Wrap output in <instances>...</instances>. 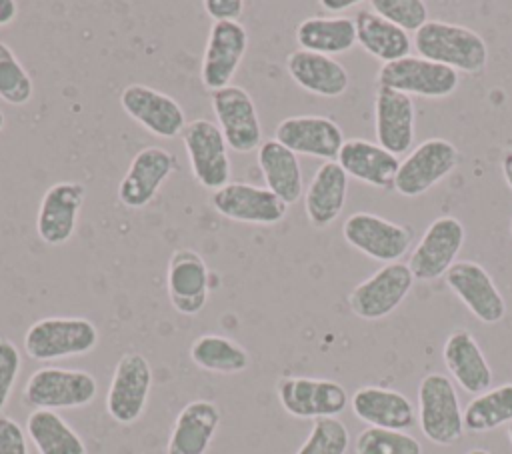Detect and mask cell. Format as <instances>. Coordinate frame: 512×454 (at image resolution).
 <instances>
[{"label": "cell", "instance_id": "836d02e7", "mask_svg": "<svg viewBox=\"0 0 512 454\" xmlns=\"http://www.w3.org/2000/svg\"><path fill=\"white\" fill-rule=\"evenodd\" d=\"M512 422V382L488 388L474 396L464 408V428L470 432H488Z\"/></svg>", "mask_w": 512, "mask_h": 454}, {"label": "cell", "instance_id": "cb8c5ba5", "mask_svg": "<svg viewBox=\"0 0 512 454\" xmlns=\"http://www.w3.org/2000/svg\"><path fill=\"white\" fill-rule=\"evenodd\" d=\"M348 174L336 160L322 162L304 192V212L314 228L330 226L344 210Z\"/></svg>", "mask_w": 512, "mask_h": 454}, {"label": "cell", "instance_id": "d590c367", "mask_svg": "<svg viewBox=\"0 0 512 454\" xmlns=\"http://www.w3.org/2000/svg\"><path fill=\"white\" fill-rule=\"evenodd\" d=\"M356 454H422V444L404 430L364 428L354 440Z\"/></svg>", "mask_w": 512, "mask_h": 454}, {"label": "cell", "instance_id": "2e32d148", "mask_svg": "<svg viewBox=\"0 0 512 454\" xmlns=\"http://www.w3.org/2000/svg\"><path fill=\"white\" fill-rule=\"evenodd\" d=\"M210 202L220 216L244 224H278L288 212V204L274 192L248 182H228L212 192Z\"/></svg>", "mask_w": 512, "mask_h": 454}, {"label": "cell", "instance_id": "60d3db41", "mask_svg": "<svg viewBox=\"0 0 512 454\" xmlns=\"http://www.w3.org/2000/svg\"><path fill=\"white\" fill-rule=\"evenodd\" d=\"M206 14L214 22H238L244 12V0H204Z\"/></svg>", "mask_w": 512, "mask_h": 454}, {"label": "cell", "instance_id": "7c38bea8", "mask_svg": "<svg viewBox=\"0 0 512 454\" xmlns=\"http://www.w3.org/2000/svg\"><path fill=\"white\" fill-rule=\"evenodd\" d=\"M466 240L464 224L454 216H440L424 230L408 258L414 280L430 282L448 272Z\"/></svg>", "mask_w": 512, "mask_h": 454}, {"label": "cell", "instance_id": "8d00e7d4", "mask_svg": "<svg viewBox=\"0 0 512 454\" xmlns=\"http://www.w3.org/2000/svg\"><path fill=\"white\" fill-rule=\"evenodd\" d=\"M350 446V434L338 418H318L296 450V454H346Z\"/></svg>", "mask_w": 512, "mask_h": 454}, {"label": "cell", "instance_id": "d4e9b609", "mask_svg": "<svg viewBox=\"0 0 512 454\" xmlns=\"http://www.w3.org/2000/svg\"><path fill=\"white\" fill-rule=\"evenodd\" d=\"M336 162L348 176L374 188H392L400 168L398 156L364 138L344 140Z\"/></svg>", "mask_w": 512, "mask_h": 454}, {"label": "cell", "instance_id": "7bdbcfd3", "mask_svg": "<svg viewBox=\"0 0 512 454\" xmlns=\"http://www.w3.org/2000/svg\"><path fill=\"white\" fill-rule=\"evenodd\" d=\"M358 6L356 0H320V8L330 12V14H336V12H344L348 8H354Z\"/></svg>", "mask_w": 512, "mask_h": 454}, {"label": "cell", "instance_id": "30bf717a", "mask_svg": "<svg viewBox=\"0 0 512 454\" xmlns=\"http://www.w3.org/2000/svg\"><path fill=\"white\" fill-rule=\"evenodd\" d=\"M152 368L140 352H126L114 366L106 392V412L118 424H134L148 402Z\"/></svg>", "mask_w": 512, "mask_h": 454}, {"label": "cell", "instance_id": "f35d334b", "mask_svg": "<svg viewBox=\"0 0 512 454\" xmlns=\"http://www.w3.org/2000/svg\"><path fill=\"white\" fill-rule=\"evenodd\" d=\"M20 364H22V358H20L18 346L12 340L0 336V412L10 400L12 388L20 372Z\"/></svg>", "mask_w": 512, "mask_h": 454}, {"label": "cell", "instance_id": "277c9868", "mask_svg": "<svg viewBox=\"0 0 512 454\" xmlns=\"http://www.w3.org/2000/svg\"><path fill=\"white\" fill-rule=\"evenodd\" d=\"M418 424L422 434L438 446H450L462 438L464 412L448 376L432 372L420 380Z\"/></svg>", "mask_w": 512, "mask_h": 454}, {"label": "cell", "instance_id": "f546056e", "mask_svg": "<svg viewBox=\"0 0 512 454\" xmlns=\"http://www.w3.org/2000/svg\"><path fill=\"white\" fill-rule=\"evenodd\" d=\"M352 20L356 26V44L382 64L410 56L412 40L408 32L394 26L372 8L358 10Z\"/></svg>", "mask_w": 512, "mask_h": 454}, {"label": "cell", "instance_id": "9a60e30c", "mask_svg": "<svg viewBox=\"0 0 512 454\" xmlns=\"http://www.w3.org/2000/svg\"><path fill=\"white\" fill-rule=\"evenodd\" d=\"M248 50V30L240 22H212L200 64V80L216 92L230 86Z\"/></svg>", "mask_w": 512, "mask_h": 454}, {"label": "cell", "instance_id": "e0dca14e", "mask_svg": "<svg viewBox=\"0 0 512 454\" xmlns=\"http://www.w3.org/2000/svg\"><path fill=\"white\" fill-rule=\"evenodd\" d=\"M178 170V158L160 146L142 148L132 160L118 184V200L122 206L140 210L148 206L162 184Z\"/></svg>", "mask_w": 512, "mask_h": 454}, {"label": "cell", "instance_id": "c3c4849f", "mask_svg": "<svg viewBox=\"0 0 512 454\" xmlns=\"http://www.w3.org/2000/svg\"><path fill=\"white\" fill-rule=\"evenodd\" d=\"M510 232H512V224H510Z\"/></svg>", "mask_w": 512, "mask_h": 454}, {"label": "cell", "instance_id": "7402d4cb", "mask_svg": "<svg viewBox=\"0 0 512 454\" xmlns=\"http://www.w3.org/2000/svg\"><path fill=\"white\" fill-rule=\"evenodd\" d=\"M416 108L408 94L378 86L374 94V130L378 144L390 154H406L414 144Z\"/></svg>", "mask_w": 512, "mask_h": 454}, {"label": "cell", "instance_id": "d6986e66", "mask_svg": "<svg viewBox=\"0 0 512 454\" xmlns=\"http://www.w3.org/2000/svg\"><path fill=\"white\" fill-rule=\"evenodd\" d=\"M84 198L86 188L80 182L62 180L48 186L36 214L38 238L48 246L66 244L76 232Z\"/></svg>", "mask_w": 512, "mask_h": 454}, {"label": "cell", "instance_id": "ee69618b", "mask_svg": "<svg viewBox=\"0 0 512 454\" xmlns=\"http://www.w3.org/2000/svg\"><path fill=\"white\" fill-rule=\"evenodd\" d=\"M500 166H502V176H504L508 188L512 190V150H506V152L502 154Z\"/></svg>", "mask_w": 512, "mask_h": 454}, {"label": "cell", "instance_id": "6da1fadb", "mask_svg": "<svg viewBox=\"0 0 512 454\" xmlns=\"http://www.w3.org/2000/svg\"><path fill=\"white\" fill-rule=\"evenodd\" d=\"M412 42L420 58L444 64L456 72L478 74L488 62L484 38L462 24L428 20L414 34Z\"/></svg>", "mask_w": 512, "mask_h": 454}, {"label": "cell", "instance_id": "44dd1931", "mask_svg": "<svg viewBox=\"0 0 512 454\" xmlns=\"http://www.w3.org/2000/svg\"><path fill=\"white\" fill-rule=\"evenodd\" d=\"M274 138L292 150L296 156L322 158L324 162L336 160L344 144L342 128L328 116L300 114L284 118L276 130Z\"/></svg>", "mask_w": 512, "mask_h": 454}, {"label": "cell", "instance_id": "4316f807", "mask_svg": "<svg viewBox=\"0 0 512 454\" xmlns=\"http://www.w3.org/2000/svg\"><path fill=\"white\" fill-rule=\"evenodd\" d=\"M442 358L452 378L468 394L478 396L490 388L492 368L476 338L468 330L460 328L448 334L442 348Z\"/></svg>", "mask_w": 512, "mask_h": 454}, {"label": "cell", "instance_id": "bcb514c9", "mask_svg": "<svg viewBox=\"0 0 512 454\" xmlns=\"http://www.w3.org/2000/svg\"><path fill=\"white\" fill-rule=\"evenodd\" d=\"M4 124H6V116H4V112L0 110V132H2V128H4Z\"/></svg>", "mask_w": 512, "mask_h": 454}, {"label": "cell", "instance_id": "f1b7e54d", "mask_svg": "<svg viewBox=\"0 0 512 454\" xmlns=\"http://www.w3.org/2000/svg\"><path fill=\"white\" fill-rule=\"evenodd\" d=\"M256 162L270 192H274L288 206L300 200L304 194V180L298 156L292 150H288L276 138H268L256 150Z\"/></svg>", "mask_w": 512, "mask_h": 454}, {"label": "cell", "instance_id": "d6a6232c", "mask_svg": "<svg viewBox=\"0 0 512 454\" xmlns=\"http://www.w3.org/2000/svg\"><path fill=\"white\" fill-rule=\"evenodd\" d=\"M192 362L214 374H240L250 366L248 350L222 334H202L190 344Z\"/></svg>", "mask_w": 512, "mask_h": 454}, {"label": "cell", "instance_id": "4dcf8cb0", "mask_svg": "<svg viewBox=\"0 0 512 454\" xmlns=\"http://www.w3.org/2000/svg\"><path fill=\"white\" fill-rule=\"evenodd\" d=\"M300 50L334 56L356 46V26L348 16H310L296 26Z\"/></svg>", "mask_w": 512, "mask_h": 454}, {"label": "cell", "instance_id": "5bb4252c", "mask_svg": "<svg viewBox=\"0 0 512 454\" xmlns=\"http://www.w3.org/2000/svg\"><path fill=\"white\" fill-rule=\"evenodd\" d=\"M118 100L122 110L156 138H176L188 124L184 108L172 96L146 84H128Z\"/></svg>", "mask_w": 512, "mask_h": 454}, {"label": "cell", "instance_id": "7dc6e473", "mask_svg": "<svg viewBox=\"0 0 512 454\" xmlns=\"http://www.w3.org/2000/svg\"><path fill=\"white\" fill-rule=\"evenodd\" d=\"M508 438H510V442H512V422L508 424Z\"/></svg>", "mask_w": 512, "mask_h": 454}, {"label": "cell", "instance_id": "4fadbf2b", "mask_svg": "<svg viewBox=\"0 0 512 454\" xmlns=\"http://www.w3.org/2000/svg\"><path fill=\"white\" fill-rule=\"evenodd\" d=\"M458 164V150L444 138L420 142L400 162L394 190L406 198H414L444 180Z\"/></svg>", "mask_w": 512, "mask_h": 454}, {"label": "cell", "instance_id": "9c48e42d", "mask_svg": "<svg viewBox=\"0 0 512 454\" xmlns=\"http://www.w3.org/2000/svg\"><path fill=\"white\" fill-rule=\"evenodd\" d=\"M210 104L218 122L216 126L220 128L228 148L238 154H248L260 148L264 142L260 116L248 90L230 84L212 92Z\"/></svg>", "mask_w": 512, "mask_h": 454}, {"label": "cell", "instance_id": "f6af8a7d", "mask_svg": "<svg viewBox=\"0 0 512 454\" xmlns=\"http://www.w3.org/2000/svg\"><path fill=\"white\" fill-rule=\"evenodd\" d=\"M466 454H492V452H488V450H484V448H472V450H468Z\"/></svg>", "mask_w": 512, "mask_h": 454}, {"label": "cell", "instance_id": "74e56055", "mask_svg": "<svg viewBox=\"0 0 512 454\" xmlns=\"http://www.w3.org/2000/svg\"><path fill=\"white\" fill-rule=\"evenodd\" d=\"M370 8L404 32H418L428 22V6L422 0H372Z\"/></svg>", "mask_w": 512, "mask_h": 454}, {"label": "cell", "instance_id": "5b68a950", "mask_svg": "<svg viewBox=\"0 0 512 454\" xmlns=\"http://www.w3.org/2000/svg\"><path fill=\"white\" fill-rule=\"evenodd\" d=\"M180 138L188 154L192 176L202 188L216 192L230 182L232 164L228 144L214 122L206 118L192 120L182 130Z\"/></svg>", "mask_w": 512, "mask_h": 454}, {"label": "cell", "instance_id": "603a6c76", "mask_svg": "<svg viewBox=\"0 0 512 454\" xmlns=\"http://www.w3.org/2000/svg\"><path fill=\"white\" fill-rule=\"evenodd\" d=\"M286 70L302 90L322 98L342 96L350 86L348 70L332 56L298 48L286 56Z\"/></svg>", "mask_w": 512, "mask_h": 454}, {"label": "cell", "instance_id": "8992f818", "mask_svg": "<svg viewBox=\"0 0 512 454\" xmlns=\"http://www.w3.org/2000/svg\"><path fill=\"white\" fill-rule=\"evenodd\" d=\"M376 80L378 86L422 98L450 96L460 84V76L456 70L420 56H406L382 64Z\"/></svg>", "mask_w": 512, "mask_h": 454}, {"label": "cell", "instance_id": "3957f363", "mask_svg": "<svg viewBox=\"0 0 512 454\" xmlns=\"http://www.w3.org/2000/svg\"><path fill=\"white\" fill-rule=\"evenodd\" d=\"M98 394L96 378L86 370L42 366L30 374L22 402L32 410H64L88 406Z\"/></svg>", "mask_w": 512, "mask_h": 454}, {"label": "cell", "instance_id": "b9f144b4", "mask_svg": "<svg viewBox=\"0 0 512 454\" xmlns=\"http://www.w3.org/2000/svg\"><path fill=\"white\" fill-rule=\"evenodd\" d=\"M18 14V2L14 0H0V28L14 22Z\"/></svg>", "mask_w": 512, "mask_h": 454}, {"label": "cell", "instance_id": "ffe728a7", "mask_svg": "<svg viewBox=\"0 0 512 454\" xmlns=\"http://www.w3.org/2000/svg\"><path fill=\"white\" fill-rule=\"evenodd\" d=\"M446 286L484 324H496L506 314V302L484 266L472 260L454 262L444 274Z\"/></svg>", "mask_w": 512, "mask_h": 454}, {"label": "cell", "instance_id": "ac0fdd59", "mask_svg": "<svg viewBox=\"0 0 512 454\" xmlns=\"http://www.w3.org/2000/svg\"><path fill=\"white\" fill-rule=\"evenodd\" d=\"M206 260L192 248H176L166 266V292L172 308L184 316H196L208 302L212 288Z\"/></svg>", "mask_w": 512, "mask_h": 454}, {"label": "cell", "instance_id": "ab89813d", "mask_svg": "<svg viewBox=\"0 0 512 454\" xmlns=\"http://www.w3.org/2000/svg\"><path fill=\"white\" fill-rule=\"evenodd\" d=\"M0 454H28L24 428L4 414H0Z\"/></svg>", "mask_w": 512, "mask_h": 454}, {"label": "cell", "instance_id": "83f0119b", "mask_svg": "<svg viewBox=\"0 0 512 454\" xmlns=\"http://www.w3.org/2000/svg\"><path fill=\"white\" fill-rule=\"evenodd\" d=\"M350 404L356 418L374 428L408 430L416 418L412 402L392 388L362 386L352 394Z\"/></svg>", "mask_w": 512, "mask_h": 454}, {"label": "cell", "instance_id": "8fae6325", "mask_svg": "<svg viewBox=\"0 0 512 454\" xmlns=\"http://www.w3.org/2000/svg\"><path fill=\"white\" fill-rule=\"evenodd\" d=\"M344 240L372 260L390 264L412 244V230L370 212H354L342 224Z\"/></svg>", "mask_w": 512, "mask_h": 454}, {"label": "cell", "instance_id": "484cf974", "mask_svg": "<svg viewBox=\"0 0 512 454\" xmlns=\"http://www.w3.org/2000/svg\"><path fill=\"white\" fill-rule=\"evenodd\" d=\"M220 426V408L212 400H192L176 416L166 454H206Z\"/></svg>", "mask_w": 512, "mask_h": 454}, {"label": "cell", "instance_id": "e575fe53", "mask_svg": "<svg viewBox=\"0 0 512 454\" xmlns=\"http://www.w3.org/2000/svg\"><path fill=\"white\" fill-rule=\"evenodd\" d=\"M34 94V82L14 50L0 40V100L10 106H24Z\"/></svg>", "mask_w": 512, "mask_h": 454}, {"label": "cell", "instance_id": "1f68e13d", "mask_svg": "<svg viewBox=\"0 0 512 454\" xmlns=\"http://www.w3.org/2000/svg\"><path fill=\"white\" fill-rule=\"evenodd\" d=\"M26 436L38 454H86L78 432L54 410H32L26 418Z\"/></svg>", "mask_w": 512, "mask_h": 454}, {"label": "cell", "instance_id": "7a4b0ae2", "mask_svg": "<svg viewBox=\"0 0 512 454\" xmlns=\"http://www.w3.org/2000/svg\"><path fill=\"white\" fill-rule=\"evenodd\" d=\"M98 328L82 316H46L24 332V352L36 362L82 356L96 348Z\"/></svg>", "mask_w": 512, "mask_h": 454}, {"label": "cell", "instance_id": "52a82bcc", "mask_svg": "<svg viewBox=\"0 0 512 454\" xmlns=\"http://www.w3.org/2000/svg\"><path fill=\"white\" fill-rule=\"evenodd\" d=\"M280 406L294 418H336L348 406V392L328 378L284 376L276 384Z\"/></svg>", "mask_w": 512, "mask_h": 454}, {"label": "cell", "instance_id": "ba28073f", "mask_svg": "<svg viewBox=\"0 0 512 454\" xmlns=\"http://www.w3.org/2000/svg\"><path fill=\"white\" fill-rule=\"evenodd\" d=\"M412 286L414 276L408 264L390 262L352 288L348 294V306L352 314L362 320H380L404 302Z\"/></svg>", "mask_w": 512, "mask_h": 454}]
</instances>
